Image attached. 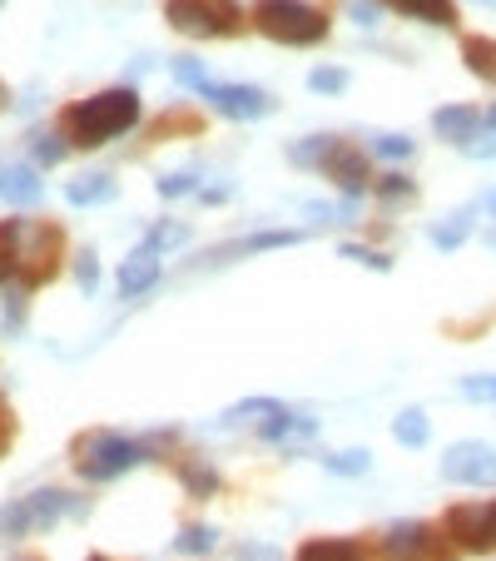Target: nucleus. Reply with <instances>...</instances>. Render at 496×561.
I'll use <instances>...</instances> for the list:
<instances>
[{
  "mask_svg": "<svg viewBox=\"0 0 496 561\" xmlns=\"http://www.w3.org/2000/svg\"><path fill=\"white\" fill-rule=\"evenodd\" d=\"M139 125V95L129 85H115V90H100L90 100H75L65 105L60 115V130L75 149H100V144L120 140Z\"/></svg>",
  "mask_w": 496,
  "mask_h": 561,
  "instance_id": "nucleus-1",
  "label": "nucleus"
},
{
  "mask_svg": "<svg viewBox=\"0 0 496 561\" xmlns=\"http://www.w3.org/2000/svg\"><path fill=\"white\" fill-rule=\"evenodd\" d=\"M253 25L278 45H318L328 35V15L308 0H258Z\"/></svg>",
  "mask_w": 496,
  "mask_h": 561,
  "instance_id": "nucleus-2",
  "label": "nucleus"
},
{
  "mask_svg": "<svg viewBox=\"0 0 496 561\" xmlns=\"http://www.w3.org/2000/svg\"><path fill=\"white\" fill-rule=\"evenodd\" d=\"M139 457H144V447L134 437H120V432H85L70 447V462L85 482H110V477L129 472Z\"/></svg>",
  "mask_w": 496,
  "mask_h": 561,
  "instance_id": "nucleus-3",
  "label": "nucleus"
},
{
  "mask_svg": "<svg viewBox=\"0 0 496 561\" xmlns=\"http://www.w3.org/2000/svg\"><path fill=\"white\" fill-rule=\"evenodd\" d=\"M60 244H65L60 224H50V219H40V224L15 219V283L40 288L55 274V264H60Z\"/></svg>",
  "mask_w": 496,
  "mask_h": 561,
  "instance_id": "nucleus-4",
  "label": "nucleus"
},
{
  "mask_svg": "<svg viewBox=\"0 0 496 561\" xmlns=\"http://www.w3.org/2000/svg\"><path fill=\"white\" fill-rule=\"evenodd\" d=\"M164 20H169L179 35H194V40L239 35V30H244V15H239L234 0H164Z\"/></svg>",
  "mask_w": 496,
  "mask_h": 561,
  "instance_id": "nucleus-5",
  "label": "nucleus"
},
{
  "mask_svg": "<svg viewBox=\"0 0 496 561\" xmlns=\"http://www.w3.org/2000/svg\"><path fill=\"white\" fill-rule=\"evenodd\" d=\"M65 512H85L80 497H70V492H60V487L25 492V497H15L10 507H0V537H25V532H35V527H50V522L65 517Z\"/></svg>",
  "mask_w": 496,
  "mask_h": 561,
  "instance_id": "nucleus-6",
  "label": "nucleus"
},
{
  "mask_svg": "<svg viewBox=\"0 0 496 561\" xmlns=\"http://www.w3.org/2000/svg\"><path fill=\"white\" fill-rule=\"evenodd\" d=\"M382 561H452V547L427 522H397L382 532Z\"/></svg>",
  "mask_w": 496,
  "mask_h": 561,
  "instance_id": "nucleus-7",
  "label": "nucleus"
},
{
  "mask_svg": "<svg viewBox=\"0 0 496 561\" xmlns=\"http://www.w3.org/2000/svg\"><path fill=\"white\" fill-rule=\"evenodd\" d=\"M447 537L462 552H492L496 547V502H457V507H447Z\"/></svg>",
  "mask_w": 496,
  "mask_h": 561,
  "instance_id": "nucleus-8",
  "label": "nucleus"
},
{
  "mask_svg": "<svg viewBox=\"0 0 496 561\" xmlns=\"http://www.w3.org/2000/svg\"><path fill=\"white\" fill-rule=\"evenodd\" d=\"M442 477L462 487H496V452L487 442H452L442 452Z\"/></svg>",
  "mask_w": 496,
  "mask_h": 561,
  "instance_id": "nucleus-9",
  "label": "nucleus"
},
{
  "mask_svg": "<svg viewBox=\"0 0 496 561\" xmlns=\"http://www.w3.org/2000/svg\"><path fill=\"white\" fill-rule=\"evenodd\" d=\"M308 234L303 229H268V234H253V239H234V244H224V249H214V254H199V259H189L194 269L204 264V269H219V264H234V259H253V254H268V249H293V244H303Z\"/></svg>",
  "mask_w": 496,
  "mask_h": 561,
  "instance_id": "nucleus-10",
  "label": "nucleus"
},
{
  "mask_svg": "<svg viewBox=\"0 0 496 561\" xmlns=\"http://www.w3.org/2000/svg\"><path fill=\"white\" fill-rule=\"evenodd\" d=\"M199 95H204L209 105H219L229 120H258V115L273 110V100H268L258 85H219V80H204Z\"/></svg>",
  "mask_w": 496,
  "mask_h": 561,
  "instance_id": "nucleus-11",
  "label": "nucleus"
},
{
  "mask_svg": "<svg viewBox=\"0 0 496 561\" xmlns=\"http://www.w3.org/2000/svg\"><path fill=\"white\" fill-rule=\"evenodd\" d=\"M432 130H437V140H452V144H477L482 135V110L477 105H442L437 115H432Z\"/></svg>",
  "mask_w": 496,
  "mask_h": 561,
  "instance_id": "nucleus-12",
  "label": "nucleus"
},
{
  "mask_svg": "<svg viewBox=\"0 0 496 561\" xmlns=\"http://www.w3.org/2000/svg\"><path fill=\"white\" fill-rule=\"evenodd\" d=\"M348 199H358L363 189H368V159L353 149L348 140H338V149H333V159H328V169H323Z\"/></svg>",
  "mask_w": 496,
  "mask_h": 561,
  "instance_id": "nucleus-13",
  "label": "nucleus"
},
{
  "mask_svg": "<svg viewBox=\"0 0 496 561\" xmlns=\"http://www.w3.org/2000/svg\"><path fill=\"white\" fill-rule=\"evenodd\" d=\"M154 283H159V254L139 244L129 259H120V293L124 298H139V293L154 288Z\"/></svg>",
  "mask_w": 496,
  "mask_h": 561,
  "instance_id": "nucleus-14",
  "label": "nucleus"
},
{
  "mask_svg": "<svg viewBox=\"0 0 496 561\" xmlns=\"http://www.w3.org/2000/svg\"><path fill=\"white\" fill-rule=\"evenodd\" d=\"M45 184H40V169L35 164H10L0 169V199L5 204H40Z\"/></svg>",
  "mask_w": 496,
  "mask_h": 561,
  "instance_id": "nucleus-15",
  "label": "nucleus"
},
{
  "mask_svg": "<svg viewBox=\"0 0 496 561\" xmlns=\"http://www.w3.org/2000/svg\"><path fill=\"white\" fill-rule=\"evenodd\" d=\"M382 5H392L397 15H412V20H427V25H442V30H452L457 25V0H382Z\"/></svg>",
  "mask_w": 496,
  "mask_h": 561,
  "instance_id": "nucleus-16",
  "label": "nucleus"
},
{
  "mask_svg": "<svg viewBox=\"0 0 496 561\" xmlns=\"http://www.w3.org/2000/svg\"><path fill=\"white\" fill-rule=\"evenodd\" d=\"M65 199L70 204H110L115 199V174H105V169H95V174H80V179H70L65 184Z\"/></svg>",
  "mask_w": 496,
  "mask_h": 561,
  "instance_id": "nucleus-17",
  "label": "nucleus"
},
{
  "mask_svg": "<svg viewBox=\"0 0 496 561\" xmlns=\"http://www.w3.org/2000/svg\"><path fill=\"white\" fill-rule=\"evenodd\" d=\"M472 229H477V204L457 209V214L442 219V224H432V244H437L442 254H452V249H462V244L472 239Z\"/></svg>",
  "mask_w": 496,
  "mask_h": 561,
  "instance_id": "nucleus-18",
  "label": "nucleus"
},
{
  "mask_svg": "<svg viewBox=\"0 0 496 561\" xmlns=\"http://www.w3.org/2000/svg\"><path fill=\"white\" fill-rule=\"evenodd\" d=\"M293 561H368L363 547L353 537H318V542H303Z\"/></svg>",
  "mask_w": 496,
  "mask_h": 561,
  "instance_id": "nucleus-19",
  "label": "nucleus"
},
{
  "mask_svg": "<svg viewBox=\"0 0 496 561\" xmlns=\"http://www.w3.org/2000/svg\"><path fill=\"white\" fill-rule=\"evenodd\" d=\"M462 65H467L477 80L496 85V40L492 35H467V40H462Z\"/></svg>",
  "mask_w": 496,
  "mask_h": 561,
  "instance_id": "nucleus-20",
  "label": "nucleus"
},
{
  "mask_svg": "<svg viewBox=\"0 0 496 561\" xmlns=\"http://www.w3.org/2000/svg\"><path fill=\"white\" fill-rule=\"evenodd\" d=\"M278 413H283V403H273V398H248L239 408H229L219 422H224V427H258V432H263Z\"/></svg>",
  "mask_w": 496,
  "mask_h": 561,
  "instance_id": "nucleus-21",
  "label": "nucleus"
},
{
  "mask_svg": "<svg viewBox=\"0 0 496 561\" xmlns=\"http://www.w3.org/2000/svg\"><path fill=\"white\" fill-rule=\"evenodd\" d=\"M333 149H338V135H308V140H298L288 149V159H293L298 169H328Z\"/></svg>",
  "mask_w": 496,
  "mask_h": 561,
  "instance_id": "nucleus-22",
  "label": "nucleus"
},
{
  "mask_svg": "<svg viewBox=\"0 0 496 561\" xmlns=\"http://www.w3.org/2000/svg\"><path fill=\"white\" fill-rule=\"evenodd\" d=\"M392 437L402 442V447H427L432 442V422L422 408H402L397 418H392Z\"/></svg>",
  "mask_w": 496,
  "mask_h": 561,
  "instance_id": "nucleus-23",
  "label": "nucleus"
},
{
  "mask_svg": "<svg viewBox=\"0 0 496 561\" xmlns=\"http://www.w3.org/2000/svg\"><path fill=\"white\" fill-rule=\"evenodd\" d=\"M194 234H189V224H179V219H159V224H149V234H144V249H154V254H164V249H184Z\"/></svg>",
  "mask_w": 496,
  "mask_h": 561,
  "instance_id": "nucleus-24",
  "label": "nucleus"
},
{
  "mask_svg": "<svg viewBox=\"0 0 496 561\" xmlns=\"http://www.w3.org/2000/svg\"><path fill=\"white\" fill-rule=\"evenodd\" d=\"M377 199H382L387 209H407V204L417 199V184H412L407 174H382V179H377Z\"/></svg>",
  "mask_w": 496,
  "mask_h": 561,
  "instance_id": "nucleus-25",
  "label": "nucleus"
},
{
  "mask_svg": "<svg viewBox=\"0 0 496 561\" xmlns=\"http://www.w3.org/2000/svg\"><path fill=\"white\" fill-rule=\"evenodd\" d=\"M323 467H328V472H338V477H358V472H368V467H372V452H368V447H353V452H328V457H323Z\"/></svg>",
  "mask_w": 496,
  "mask_h": 561,
  "instance_id": "nucleus-26",
  "label": "nucleus"
},
{
  "mask_svg": "<svg viewBox=\"0 0 496 561\" xmlns=\"http://www.w3.org/2000/svg\"><path fill=\"white\" fill-rule=\"evenodd\" d=\"M179 477H184V492H189V497H214V492H219V472H214V467L189 462V467H179Z\"/></svg>",
  "mask_w": 496,
  "mask_h": 561,
  "instance_id": "nucleus-27",
  "label": "nucleus"
},
{
  "mask_svg": "<svg viewBox=\"0 0 496 561\" xmlns=\"http://www.w3.org/2000/svg\"><path fill=\"white\" fill-rule=\"evenodd\" d=\"M308 90H313V95H343V90H348V70H343V65H318V70L308 75Z\"/></svg>",
  "mask_w": 496,
  "mask_h": 561,
  "instance_id": "nucleus-28",
  "label": "nucleus"
},
{
  "mask_svg": "<svg viewBox=\"0 0 496 561\" xmlns=\"http://www.w3.org/2000/svg\"><path fill=\"white\" fill-rule=\"evenodd\" d=\"M457 388H462V398H472V403H496V373H467Z\"/></svg>",
  "mask_w": 496,
  "mask_h": 561,
  "instance_id": "nucleus-29",
  "label": "nucleus"
},
{
  "mask_svg": "<svg viewBox=\"0 0 496 561\" xmlns=\"http://www.w3.org/2000/svg\"><path fill=\"white\" fill-rule=\"evenodd\" d=\"M214 542H219V537H214L209 527H184L174 547H179V552H189V557H204V552H214Z\"/></svg>",
  "mask_w": 496,
  "mask_h": 561,
  "instance_id": "nucleus-30",
  "label": "nucleus"
},
{
  "mask_svg": "<svg viewBox=\"0 0 496 561\" xmlns=\"http://www.w3.org/2000/svg\"><path fill=\"white\" fill-rule=\"evenodd\" d=\"M15 279V219L0 224V283Z\"/></svg>",
  "mask_w": 496,
  "mask_h": 561,
  "instance_id": "nucleus-31",
  "label": "nucleus"
},
{
  "mask_svg": "<svg viewBox=\"0 0 496 561\" xmlns=\"http://www.w3.org/2000/svg\"><path fill=\"white\" fill-rule=\"evenodd\" d=\"M75 279H80V293H95V283H100V259H95V249H80Z\"/></svg>",
  "mask_w": 496,
  "mask_h": 561,
  "instance_id": "nucleus-32",
  "label": "nucleus"
},
{
  "mask_svg": "<svg viewBox=\"0 0 496 561\" xmlns=\"http://www.w3.org/2000/svg\"><path fill=\"white\" fill-rule=\"evenodd\" d=\"M372 149H377L382 159H412V140H407V135H377Z\"/></svg>",
  "mask_w": 496,
  "mask_h": 561,
  "instance_id": "nucleus-33",
  "label": "nucleus"
},
{
  "mask_svg": "<svg viewBox=\"0 0 496 561\" xmlns=\"http://www.w3.org/2000/svg\"><path fill=\"white\" fill-rule=\"evenodd\" d=\"M189 189H199V174L189 169V174H164L159 179V194L164 199H179V194H189Z\"/></svg>",
  "mask_w": 496,
  "mask_h": 561,
  "instance_id": "nucleus-34",
  "label": "nucleus"
},
{
  "mask_svg": "<svg viewBox=\"0 0 496 561\" xmlns=\"http://www.w3.org/2000/svg\"><path fill=\"white\" fill-rule=\"evenodd\" d=\"M338 254H343V259H358V264H368V269H382V274L392 269V259H387V254H372V249H363V244H343Z\"/></svg>",
  "mask_w": 496,
  "mask_h": 561,
  "instance_id": "nucleus-35",
  "label": "nucleus"
},
{
  "mask_svg": "<svg viewBox=\"0 0 496 561\" xmlns=\"http://www.w3.org/2000/svg\"><path fill=\"white\" fill-rule=\"evenodd\" d=\"M174 75H179V80H184L189 90H199V85L209 80V75H204V65H199L194 55H179V60H174Z\"/></svg>",
  "mask_w": 496,
  "mask_h": 561,
  "instance_id": "nucleus-36",
  "label": "nucleus"
},
{
  "mask_svg": "<svg viewBox=\"0 0 496 561\" xmlns=\"http://www.w3.org/2000/svg\"><path fill=\"white\" fill-rule=\"evenodd\" d=\"M30 149H35V159H45V164H55V159L65 154V144L55 140V135H30Z\"/></svg>",
  "mask_w": 496,
  "mask_h": 561,
  "instance_id": "nucleus-37",
  "label": "nucleus"
},
{
  "mask_svg": "<svg viewBox=\"0 0 496 561\" xmlns=\"http://www.w3.org/2000/svg\"><path fill=\"white\" fill-rule=\"evenodd\" d=\"M239 561H278V547H268V542H239Z\"/></svg>",
  "mask_w": 496,
  "mask_h": 561,
  "instance_id": "nucleus-38",
  "label": "nucleus"
},
{
  "mask_svg": "<svg viewBox=\"0 0 496 561\" xmlns=\"http://www.w3.org/2000/svg\"><path fill=\"white\" fill-rule=\"evenodd\" d=\"M10 437H15V413H10V408L0 403V457L10 452Z\"/></svg>",
  "mask_w": 496,
  "mask_h": 561,
  "instance_id": "nucleus-39",
  "label": "nucleus"
},
{
  "mask_svg": "<svg viewBox=\"0 0 496 561\" xmlns=\"http://www.w3.org/2000/svg\"><path fill=\"white\" fill-rule=\"evenodd\" d=\"M348 10H353V20H363V25H372V20H377V5H368V0H353Z\"/></svg>",
  "mask_w": 496,
  "mask_h": 561,
  "instance_id": "nucleus-40",
  "label": "nucleus"
},
{
  "mask_svg": "<svg viewBox=\"0 0 496 561\" xmlns=\"http://www.w3.org/2000/svg\"><path fill=\"white\" fill-rule=\"evenodd\" d=\"M487 209H492V214H496V189H492V194H487Z\"/></svg>",
  "mask_w": 496,
  "mask_h": 561,
  "instance_id": "nucleus-41",
  "label": "nucleus"
},
{
  "mask_svg": "<svg viewBox=\"0 0 496 561\" xmlns=\"http://www.w3.org/2000/svg\"><path fill=\"white\" fill-rule=\"evenodd\" d=\"M0 105H5V85H0Z\"/></svg>",
  "mask_w": 496,
  "mask_h": 561,
  "instance_id": "nucleus-42",
  "label": "nucleus"
},
{
  "mask_svg": "<svg viewBox=\"0 0 496 561\" xmlns=\"http://www.w3.org/2000/svg\"><path fill=\"white\" fill-rule=\"evenodd\" d=\"M90 561H110V557H90Z\"/></svg>",
  "mask_w": 496,
  "mask_h": 561,
  "instance_id": "nucleus-43",
  "label": "nucleus"
},
{
  "mask_svg": "<svg viewBox=\"0 0 496 561\" xmlns=\"http://www.w3.org/2000/svg\"><path fill=\"white\" fill-rule=\"evenodd\" d=\"M15 561H35V557H15Z\"/></svg>",
  "mask_w": 496,
  "mask_h": 561,
  "instance_id": "nucleus-44",
  "label": "nucleus"
},
{
  "mask_svg": "<svg viewBox=\"0 0 496 561\" xmlns=\"http://www.w3.org/2000/svg\"><path fill=\"white\" fill-rule=\"evenodd\" d=\"M487 5H492V10H496V0H487Z\"/></svg>",
  "mask_w": 496,
  "mask_h": 561,
  "instance_id": "nucleus-45",
  "label": "nucleus"
},
{
  "mask_svg": "<svg viewBox=\"0 0 496 561\" xmlns=\"http://www.w3.org/2000/svg\"><path fill=\"white\" fill-rule=\"evenodd\" d=\"M492 244H496V234H492Z\"/></svg>",
  "mask_w": 496,
  "mask_h": 561,
  "instance_id": "nucleus-46",
  "label": "nucleus"
}]
</instances>
